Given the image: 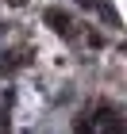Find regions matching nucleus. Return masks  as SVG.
Instances as JSON below:
<instances>
[{
    "label": "nucleus",
    "mask_w": 127,
    "mask_h": 134,
    "mask_svg": "<svg viewBox=\"0 0 127 134\" xmlns=\"http://www.w3.org/2000/svg\"><path fill=\"white\" fill-rule=\"evenodd\" d=\"M93 126L100 134H127V126H123V119H119L112 107H100V111L93 115Z\"/></svg>",
    "instance_id": "f257e3e1"
},
{
    "label": "nucleus",
    "mask_w": 127,
    "mask_h": 134,
    "mask_svg": "<svg viewBox=\"0 0 127 134\" xmlns=\"http://www.w3.org/2000/svg\"><path fill=\"white\" fill-rule=\"evenodd\" d=\"M42 23H50L54 31H62V35L73 31V19H69V12H62V8H46L42 12Z\"/></svg>",
    "instance_id": "f03ea898"
},
{
    "label": "nucleus",
    "mask_w": 127,
    "mask_h": 134,
    "mask_svg": "<svg viewBox=\"0 0 127 134\" xmlns=\"http://www.w3.org/2000/svg\"><path fill=\"white\" fill-rule=\"evenodd\" d=\"M73 134H93V119H77V126H73Z\"/></svg>",
    "instance_id": "7ed1b4c3"
},
{
    "label": "nucleus",
    "mask_w": 127,
    "mask_h": 134,
    "mask_svg": "<svg viewBox=\"0 0 127 134\" xmlns=\"http://www.w3.org/2000/svg\"><path fill=\"white\" fill-rule=\"evenodd\" d=\"M77 4H81V8H93V0H77Z\"/></svg>",
    "instance_id": "20e7f679"
},
{
    "label": "nucleus",
    "mask_w": 127,
    "mask_h": 134,
    "mask_svg": "<svg viewBox=\"0 0 127 134\" xmlns=\"http://www.w3.org/2000/svg\"><path fill=\"white\" fill-rule=\"evenodd\" d=\"M8 4H16V8H19V4H23V0H8Z\"/></svg>",
    "instance_id": "39448f33"
}]
</instances>
